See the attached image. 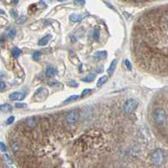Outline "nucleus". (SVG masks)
I'll list each match as a JSON object with an SVG mask.
<instances>
[{
  "label": "nucleus",
  "instance_id": "obj_5",
  "mask_svg": "<svg viewBox=\"0 0 168 168\" xmlns=\"http://www.w3.org/2000/svg\"><path fill=\"white\" fill-rule=\"evenodd\" d=\"M87 15V14L82 15V14H77V13H72V14L70 15L69 19H70V21H72V22H73V23H79V22H81L82 20L84 19Z\"/></svg>",
  "mask_w": 168,
  "mask_h": 168
},
{
  "label": "nucleus",
  "instance_id": "obj_16",
  "mask_svg": "<svg viewBox=\"0 0 168 168\" xmlns=\"http://www.w3.org/2000/svg\"><path fill=\"white\" fill-rule=\"evenodd\" d=\"M78 99H79L78 95H72V96L69 97L68 99H67L64 101V103H71V102L76 101V100H77Z\"/></svg>",
  "mask_w": 168,
  "mask_h": 168
},
{
  "label": "nucleus",
  "instance_id": "obj_3",
  "mask_svg": "<svg viewBox=\"0 0 168 168\" xmlns=\"http://www.w3.org/2000/svg\"><path fill=\"white\" fill-rule=\"evenodd\" d=\"M152 163L156 164V165H162L164 161V153L161 149H157L155 150L152 155H151V158H150Z\"/></svg>",
  "mask_w": 168,
  "mask_h": 168
},
{
  "label": "nucleus",
  "instance_id": "obj_8",
  "mask_svg": "<svg viewBox=\"0 0 168 168\" xmlns=\"http://www.w3.org/2000/svg\"><path fill=\"white\" fill-rule=\"evenodd\" d=\"M50 39H51V35H45V37H43L42 39H40V40H39V42H38V45H40V46H45V45H46L48 42H49V40H50Z\"/></svg>",
  "mask_w": 168,
  "mask_h": 168
},
{
  "label": "nucleus",
  "instance_id": "obj_34",
  "mask_svg": "<svg viewBox=\"0 0 168 168\" xmlns=\"http://www.w3.org/2000/svg\"><path fill=\"white\" fill-rule=\"evenodd\" d=\"M4 11L2 9H0V14H4Z\"/></svg>",
  "mask_w": 168,
  "mask_h": 168
},
{
  "label": "nucleus",
  "instance_id": "obj_17",
  "mask_svg": "<svg viewBox=\"0 0 168 168\" xmlns=\"http://www.w3.org/2000/svg\"><path fill=\"white\" fill-rule=\"evenodd\" d=\"M15 35H16V30H15V29L10 28V29L8 30V36H9V38L13 39V38H14Z\"/></svg>",
  "mask_w": 168,
  "mask_h": 168
},
{
  "label": "nucleus",
  "instance_id": "obj_31",
  "mask_svg": "<svg viewBox=\"0 0 168 168\" xmlns=\"http://www.w3.org/2000/svg\"><path fill=\"white\" fill-rule=\"evenodd\" d=\"M4 41V38L3 35H0V45Z\"/></svg>",
  "mask_w": 168,
  "mask_h": 168
},
{
  "label": "nucleus",
  "instance_id": "obj_15",
  "mask_svg": "<svg viewBox=\"0 0 168 168\" xmlns=\"http://www.w3.org/2000/svg\"><path fill=\"white\" fill-rule=\"evenodd\" d=\"M22 54V50L19 49V48H17V47H15V48H13L12 50V56L14 57V58H18L20 55Z\"/></svg>",
  "mask_w": 168,
  "mask_h": 168
},
{
  "label": "nucleus",
  "instance_id": "obj_32",
  "mask_svg": "<svg viewBox=\"0 0 168 168\" xmlns=\"http://www.w3.org/2000/svg\"><path fill=\"white\" fill-rule=\"evenodd\" d=\"M4 156H5V158H6V160H8L9 162V163H11V160H10V158H9V155H4Z\"/></svg>",
  "mask_w": 168,
  "mask_h": 168
},
{
  "label": "nucleus",
  "instance_id": "obj_13",
  "mask_svg": "<svg viewBox=\"0 0 168 168\" xmlns=\"http://www.w3.org/2000/svg\"><path fill=\"white\" fill-rule=\"evenodd\" d=\"M108 76H103V77H101L99 79L98 82H97V87H102V86L106 82L108 81Z\"/></svg>",
  "mask_w": 168,
  "mask_h": 168
},
{
  "label": "nucleus",
  "instance_id": "obj_36",
  "mask_svg": "<svg viewBox=\"0 0 168 168\" xmlns=\"http://www.w3.org/2000/svg\"><path fill=\"white\" fill-rule=\"evenodd\" d=\"M58 1H60V2H62V1H65V0H58Z\"/></svg>",
  "mask_w": 168,
  "mask_h": 168
},
{
  "label": "nucleus",
  "instance_id": "obj_26",
  "mask_svg": "<svg viewBox=\"0 0 168 168\" xmlns=\"http://www.w3.org/2000/svg\"><path fill=\"white\" fill-rule=\"evenodd\" d=\"M13 121H14V117H13V116H10L9 118L7 119L6 124L7 125H11Z\"/></svg>",
  "mask_w": 168,
  "mask_h": 168
},
{
  "label": "nucleus",
  "instance_id": "obj_25",
  "mask_svg": "<svg viewBox=\"0 0 168 168\" xmlns=\"http://www.w3.org/2000/svg\"><path fill=\"white\" fill-rule=\"evenodd\" d=\"M67 85H68L69 87H77L78 86V84L75 81H69L68 82H67Z\"/></svg>",
  "mask_w": 168,
  "mask_h": 168
},
{
  "label": "nucleus",
  "instance_id": "obj_9",
  "mask_svg": "<svg viewBox=\"0 0 168 168\" xmlns=\"http://www.w3.org/2000/svg\"><path fill=\"white\" fill-rule=\"evenodd\" d=\"M116 66H117V60L114 59V60H113L112 61V62H111V64L109 65V67H108V71H107L109 76L113 75V73L114 72L115 68H116Z\"/></svg>",
  "mask_w": 168,
  "mask_h": 168
},
{
  "label": "nucleus",
  "instance_id": "obj_14",
  "mask_svg": "<svg viewBox=\"0 0 168 168\" xmlns=\"http://www.w3.org/2000/svg\"><path fill=\"white\" fill-rule=\"evenodd\" d=\"M95 77H96V74H94V73H89L86 77L82 78V81L85 82H90L94 81V79H95Z\"/></svg>",
  "mask_w": 168,
  "mask_h": 168
},
{
  "label": "nucleus",
  "instance_id": "obj_4",
  "mask_svg": "<svg viewBox=\"0 0 168 168\" xmlns=\"http://www.w3.org/2000/svg\"><path fill=\"white\" fill-rule=\"evenodd\" d=\"M77 118H78L77 111L72 110V111H71L67 114V122L68 124H75L77 121Z\"/></svg>",
  "mask_w": 168,
  "mask_h": 168
},
{
  "label": "nucleus",
  "instance_id": "obj_20",
  "mask_svg": "<svg viewBox=\"0 0 168 168\" xmlns=\"http://www.w3.org/2000/svg\"><path fill=\"white\" fill-rule=\"evenodd\" d=\"M40 51H35L34 54H33V59L35 60V61H38L40 58Z\"/></svg>",
  "mask_w": 168,
  "mask_h": 168
},
{
  "label": "nucleus",
  "instance_id": "obj_35",
  "mask_svg": "<svg viewBox=\"0 0 168 168\" xmlns=\"http://www.w3.org/2000/svg\"><path fill=\"white\" fill-rule=\"evenodd\" d=\"M136 2H140V1H142V0H135Z\"/></svg>",
  "mask_w": 168,
  "mask_h": 168
},
{
  "label": "nucleus",
  "instance_id": "obj_1",
  "mask_svg": "<svg viewBox=\"0 0 168 168\" xmlns=\"http://www.w3.org/2000/svg\"><path fill=\"white\" fill-rule=\"evenodd\" d=\"M153 118L154 121L157 125H163L167 121V114L164 109L162 108H157L153 113Z\"/></svg>",
  "mask_w": 168,
  "mask_h": 168
},
{
  "label": "nucleus",
  "instance_id": "obj_6",
  "mask_svg": "<svg viewBox=\"0 0 168 168\" xmlns=\"http://www.w3.org/2000/svg\"><path fill=\"white\" fill-rule=\"evenodd\" d=\"M9 99L13 101H21L25 99V94L19 92H15L9 95Z\"/></svg>",
  "mask_w": 168,
  "mask_h": 168
},
{
  "label": "nucleus",
  "instance_id": "obj_23",
  "mask_svg": "<svg viewBox=\"0 0 168 168\" xmlns=\"http://www.w3.org/2000/svg\"><path fill=\"white\" fill-rule=\"evenodd\" d=\"M11 147L13 151H17L19 150V145L16 142H11Z\"/></svg>",
  "mask_w": 168,
  "mask_h": 168
},
{
  "label": "nucleus",
  "instance_id": "obj_7",
  "mask_svg": "<svg viewBox=\"0 0 168 168\" xmlns=\"http://www.w3.org/2000/svg\"><path fill=\"white\" fill-rule=\"evenodd\" d=\"M26 125L30 128V129H34L36 126V119L35 117H30L26 120Z\"/></svg>",
  "mask_w": 168,
  "mask_h": 168
},
{
  "label": "nucleus",
  "instance_id": "obj_2",
  "mask_svg": "<svg viewBox=\"0 0 168 168\" xmlns=\"http://www.w3.org/2000/svg\"><path fill=\"white\" fill-rule=\"evenodd\" d=\"M138 106V102L134 99H128L124 104V111L127 114H130L136 109Z\"/></svg>",
  "mask_w": 168,
  "mask_h": 168
},
{
  "label": "nucleus",
  "instance_id": "obj_27",
  "mask_svg": "<svg viewBox=\"0 0 168 168\" xmlns=\"http://www.w3.org/2000/svg\"><path fill=\"white\" fill-rule=\"evenodd\" d=\"M15 107L18 108H25L26 104L25 103H15Z\"/></svg>",
  "mask_w": 168,
  "mask_h": 168
},
{
  "label": "nucleus",
  "instance_id": "obj_21",
  "mask_svg": "<svg viewBox=\"0 0 168 168\" xmlns=\"http://www.w3.org/2000/svg\"><path fill=\"white\" fill-rule=\"evenodd\" d=\"M90 91H91V89H90V88H86V89H84V90L82 92L81 98H84V97H86L87 94L90 93Z\"/></svg>",
  "mask_w": 168,
  "mask_h": 168
},
{
  "label": "nucleus",
  "instance_id": "obj_11",
  "mask_svg": "<svg viewBox=\"0 0 168 168\" xmlns=\"http://www.w3.org/2000/svg\"><path fill=\"white\" fill-rule=\"evenodd\" d=\"M56 73V70L52 67H48L45 70V76L48 77H51L53 76H55Z\"/></svg>",
  "mask_w": 168,
  "mask_h": 168
},
{
  "label": "nucleus",
  "instance_id": "obj_24",
  "mask_svg": "<svg viewBox=\"0 0 168 168\" xmlns=\"http://www.w3.org/2000/svg\"><path fill=\"white\" fill-rule=\"evenodd\" d=\"M0 150L3 151V152L7 151V146L5 145V144L2 142V141H0Z\"/></svg>",
  "mask_w": 168,
  "mask_h": 168
},
{
  "label": "nucleus",
  "instance_id": "obj_18",
  "mask_svg": "<svg viewBox=\"0 0 168 168\" xmlns=\"http://www.w3.org/2000/svg\"><path fill=\"white\" fill-rule=\"evenodd\" d=\"M26 21H27V17L25 16V15H22V16H20L19 18H18V19H16V23L19 24V25H20V24H24V23H25Z\"/></svg>",
  "mask_w": 168,
  "mask_h": 168
},
{
  "label": "nucleus",
  "instance_id": "obj_19",
  "mask_svg": "<svg viewBox=\"0 0 168 168\" xmlns=\"http://www.w3.org/2000/svg\"><path fill=\"white\" fill-rule=\"evenodd\" d=\"M99 37H100V32H99V30L97 28V29H95L94 31V39L95 40H99Z\"/></svg>",
  "mask_w": 168,
  "mask_h": 168
},
{
  "label": "nucleus",
  "instance_id": "obj_22",
  "mask_svg": "<svg viewBox=\"0 0 168 168\" xmlns=\"http://www.w3.org/2000/svg\"><path fill=\"white\" fill-rule=\"evenodd\" d=\"M74 4L77 6H82L85 4V0H74Z\"/></svg>",
  "mask_w": 168,
  "mask_h": 168
},
{
  "label": "nucleus",
  "instance_id": "obj_28",
  "mask_svg": "<svg viewBox=\"0 0 168 168\" xmlns=\"http://www.w3.org/2000/svg\"><path fill=\"white\" fill-rule=\"evenodd\" d=\"M125 66L128 70H131V64L129 60H125Z\"/></svg>",
  "mask_w": 168,
  "mask_h": 168
},
{
  "label": "nucleus",
  "instance_id": "obj_12",
  "mask_svg": "<svg viewBox=\"0 0 168 168\" xmlns=\"http://www.w3.org/2000/svg\"><path fill=\"white\" fill-rule=\"evenodd\" d=\"M94 56L96 58H98L99 60H102V59H105L107 57V51L105 50H103V51H97L95 54H94Z\"/></svg>",
  "mask_w": 168,
  "mask_h": 168
},
{
  "label": "nucleus",
  "instance_id": "obj_29",
  "mask_svg": "<svg viewBox=\"0 0 168 168\" xmlns=\"http://www.w3.org/2000/svg\"><path fill=\"white\" fill-rule=\"evenodd\" d=\"M5 87H6L5 82L3 81H0V90H4L5 88Z\"/></svg>",
  "mask_w": 168,
  "mask_h": 168
},
{
  "label": "nucleus",
  "instance_id": "obj_30",
  "mask_svg": "<svg viewBox=\"0 0 168 168\" xmlns=\"http://www.w3.org/2000/svg\"><path fill=\"white\" fill-rule=\"evenodd\" d=\"M10 13H11V16H12L13 18H16L17 17V13L16 11H14V10H10Z\"/></svg>",
  "mask_w": 168,
  "mask_h": 168
},
{
  "label": "nucleus",
  "instance_id": "obj_10",
  "mask_svg": "<svg viewBox=\"0 0 168 168\" xmlns=\"http://www.w3.org/2000/svg\"><path fill=\"white\" fill-rule=\"evenodd\" d=\"M0 111L4 113H9L12 111V106L9 103H4L0 105Z\"/></svg>",
  "mask_w": 168,
  "mask_h": 168
},
{
  "label": "nucleus",
  "instance_id": "obj_33",
  "mask_svg": "<svg viewBox=\"0 0 168 168\" xmlns=\"http://www.w3.org/2000/svg\"><path fill=\"white\" fill-rule=\"evenodd\" d=\"M13 4H18V2H19V0H12Z\"/></svg>",
  "mask_w": 168,
  "mask_h": 168
}]
</instances>
